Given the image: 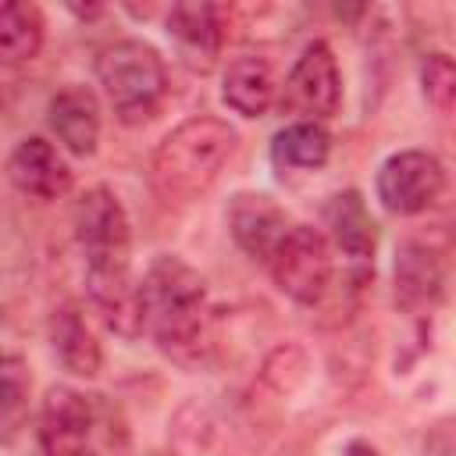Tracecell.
Segmentation results:
<instances>
[{
  "label": "cell",
  "mask_w": 456,
  "mask_h": 456,
  "mask_svg": "<svg viewBox=\"0 0 456 456\" xmlns=\"http://www.w3.org/2000/svg\"><path fill=\"white\" fill-rule=\"evenodd\" d=\"M146 328L178 363H200L210 346L207 289L200 271L178 256H157L142 278Z\"/></svg>",
  "instance_id": "1"
},
{
  "label": "cell",
  "mask_w": 456,
  "mask_h": 456,
  "mask_svg": "<svg viewBox=\"0 0 456 456\" xmlns=\"http://www.w3.org/2000/svg\"><path fill=\"white\" fill-rule=\"evenodd\" d=\"M235 150V128L221 118H189L153 150L150 178L164 200H192L214 185Z\"/></svg>",
  "instance_id": "2"
},
{
  "label": "cell",
  "mask_w": 456,
  "mask_h": 456,
  "mask_svg": "<svg viewBox=\"0 0 456 456\" xmlns=\"http://www.w3.org/2000/svg\"><path fill=\"white\" fill-rule=\"evenodd\" d=\"M96 78L125 125L150 121L167 96L164 57L142 39H121L107 46L96 61Z\"/></svg>",
  "instance_id": "3"
},
{
  "label": "cell",
  "mask_w": 456,
  "mask_h": 456,
  "mask_svg": "<svg viewBox=\"0 0 456 456\" xmlns=\"http://www.w3.org/2000/svg\"><path fill=\"white\" fill-rule=\"evenodd\" d=\"M274 285L296 303H317L331 285V246L310 224H292L271 253Z\"/></svg>",
  "instance_id": "4"
},
{
  "label": "cell",
  "mask_w": 456,
  "mask_h": 456,
  "mask_svg": "<svg viewBox=\"0 0 456 456\" xmlns=\"http://www.w3.org/2000/svg\"><path fill=\"white\" fill-rule=\"evenodd\" d=\"M75 239L78 249L86 256V267H114V264H128V214L121 207V200L96 185L89 189L78 207H75Z\"/></svg>",
  "instance_id": "5"
},
{
  "label": "cell",
  "mask_w": 456,
  "mask_h": 456,
  "mask_svg": "<svg viewBox=\"0 0 456 456\" xmlns=\"http://www.w3.org/2000/svg\"><path fill=\"white\" fill-rule=\"evenodd\" d=\"M445 189V167L428 150H399L378 171V200L392 214H420Z\"/></svg>",
  "instance_id": "6"
},
{
  "label": "cell",
  "mask_w": 456,
  "mask_h": 456,
  "mask_svg": "<svg viewBox=\"0 0 456 456\" xmlns=\"http://www.w3.org/2000/svg\"><path fill=\"white\" fill-rule=\"evenodd\" d=\"M338 96H342V78H338L335 53L328 43L317 39L292 64L281 86V110L299 114L303 121H321L338 110Z\"/></svg>",
  "instance_id": "7"
},
{
  "label": "cell",
  "mask_w": 456,
  "mask_h": 456,
  "mask_svg": "<svg viewBox=\"0 0 456 456\" xmlns=\"http://www.w3.org/2000/svg\"><path fill=\"white\" fill-rule=\"evenodd\" d=\"M86 292L103 324L121 338H139L146 328V299L142 281L132 278L128 264L114 267H86Z\"/></svg>",
  "instance_id": "8"
},
{
  "label": "cell",
  "mask_w": 456,
  "mask_h": 456,
  "mask_svg": "<svg viewBox=\"0 0 456 456\" xmlns=\"http://www.w3.org/2000/svg\"><path fill=\"white\" fill-rule=\"evenodd\" d=\"M93 428V410L82 392L53 385L39 410V449L43 456H78Z\"/></svg>",
  "instance_id": "9"
},
{
  "label": "cell",
  "mask_w": 456,
  "mask_h": 456,
  "mask_svg": "<svg viewBox=\"0 0 456 456\" xmlns=\"http://www.w3.org/2000/svg\"><path fill=\"white\" fill-rule=\"evenodd\" d=\"M7 175L14 182L18 192L32 196V200H61L68 189H71V167L68 160L57 153L53 142L32 135V139H21L7 160Z\"/></svg>",
  "instance_id": "10"
},
{
  "label": "cell",
  "mask_w": 456,
  "mask_h": 456,
  "mask_svg": "<svg viewBox=\"0 0 456 456\" xmlns=\"http://www.w3.org/2000/svg\"><path fill=\"white\" fill-rule=\"evenodd\" d=\"M228 228H232V239L239 242V249L249 253L253 260H271L274 246L289 232L285 210L271 196H264V192H239V196H232V203H228Z\"/></svg>",
  "instance_id": "11"
},
{
  "label": "cell",
  "mask_w": 456,
  "mask_h": 456,
  "mask_svg": "<svg viewBox=\"0 0 456 456\" xmlns=\"http://www.w3.org/2000/svg\"><path fill=\"white\" fill-rule=\"evenodd\" d=\"M445 285L442 260L424 242H403L395 249V303L406 314H428L438 306Z\"/></svg>",
  "instance_id": "12"
},
{
  "label": "cell",
  "mask_w": 456,
  "mask_h": 456,
  "mask_svg": "<svg viewBox=\"0 0 456 456\" xmlns=\"http://www.w3.org/2000/svg\"><path fill=\"white\" fill-rule=\"evenodd\" d=\"M46 121L53 128V135L78 157H89L96 150L100 139V103L96 93L86 86H64L61 93H53L50 107H46Z\"/></svg>",
  "instance_id": "13"
},
{
  "label": "cell",
  "mask_w": 456,
  "mask_h": 456,
  "mask_svg": "<svg viewBox=\"0 0 456 456\" xmlns=\"http://www.w3.org/2000/svg\"><path fill=\"white\" fill-rule=\"evenodd\" d=\"M274 93H278V82H274V71L267 64V57L260 53H242L235 57L228 68H224V82H221V96L224 103L242 114V118H260L271 110L274 103Z\"/></svg>",
  "instance_id": "14"
},
{
  "label": "cell",
  "mask_w": 456,
  "mask_h": 456,
  "mask_svg": "<svg viewBox=\"0 0 456 456\" xmlns=\"http://www.w3.org/2000/svg\"><path fill=\"white\" fill-rule=\"evenodd\" d=\"M324 217H328V228H331V239L335 246L356 260V264H370L374 260V246H378V224L363 203V196L356 189H346V192H335L324 207Z\"/></svg>",
  "instance_id": "15"
},
{
  "label": "cell",
  "mask_w": 456,
  "mask_h": 456,
  "mask_svg": "<svg viewBox=\"0 0 456 456\" xmlns=\"http://www.w3.org/2000/svg\"><path fill=\"white\" fill-rule=\"evenodd\" d=\"M46 331H50L53 356L61 360V367H64L68 374H78V378H96V374H100V363H103L100 342H96V335L89 331L86 317H82L71 303H64V306H57V310L50 314Z\"/></svg>",
  "instance_id": "16"
},
{
  "label": "cell",
  "mask_w": 456,
  "mask_h": 456,
  "mask_svg": "<svg viewBox=\"0 0 456 456\" xmlns=\"http://www.w3.org/2000/svg\"><path fill=\"white\" fill-rule=\"evenodd\" d=\"M167 32L178 43L182 57L192 68H210L221 50V25L217 7L210 4H175L167 14Z\"/></svg>",
  "instance_id": "17"
},
{
  "label": "cell",
  "mask_w": 456,
  "mask_h": 456,
  "mask_svg": "<svg viewBox=\"0 0 456 456\" xmlns=\"http://www.w3.org/2000/svg\"><path fill=\"white\" fill-rule=\"evenodd\" d=\"M331 135L321 121H292L271 139V164L278 171H314L328 160Z\"/></svg>",
  "instance_id": "18"
},
{
  "label": "cell",
  "mask_w": 456,
  "mask_h": 456,
  "mask_svg": "<svg viewBox=\"0 0 456 456\" xmlns=\"http://www.w3.org/2000/svg\"><path fill=\"white\" fill-rule=\"evenodd\" d=\"M43 46V14L36 4H0V61H32Z\"/></svg>",
  "instance_id": "19"
},
{
  "label": "cell",
  "mask_w": 456,
  "mask_h": 456,
  "mask_svg": "<svg viewBox=\"0 0 456 456\" xmlns=\"http://www.w3.org/2000/svg\"><path fill=\"white\" fill-rule=\"evenodd\" d=\"M28 367L21 356H0V445H11L28 420Z\"/></svg>",
  "instance_id": "20"
},
{
  "label": "cell",
  "mask_w": 456,
  "mask_h": 456,
  "mask_svg": "<svg viewBox=\"0 0 456 456\" xmlns=\"http://www.w3.org/2000/svg\"><path fill=\"white\" fill-rule=\"evenodd\" d=\"M420 86H424L428 103L438 114H449L452 110V96H456V68H452V57L449 53H428V61L420 64Z\"/></svg>",
  "instance_id": "21"
},
{
  "label": "cell",
  "mask_w": 456,
  "mask_h": 456,
  "mask_svg": "<svg viewBox=\"0 0 456 456\" xmlns=\"http://www.w3.org/2000/svg\"><path fill=\"white\" fill-rule=\"evenodd\" d=\"M342 456H378V449H374L370 442H360V438H356V442H349V445H346V452H342Z\"/></svg>",
  "instance_id": "22"
},
{
  "label": "cell",
  "mask_w": 456,
  "mask_h": 456,
  "mask_svg": "<svg viewBox=\"0 0 456 456\" xmlns=\"http://www.w3.org/2000/svg\"><path fill=\"white\" fill-rule=\"evenodd\" d=\"M78 456H89V452H78Z\"/></svg>",
  "instance_id": "23"
}]
</instances>
